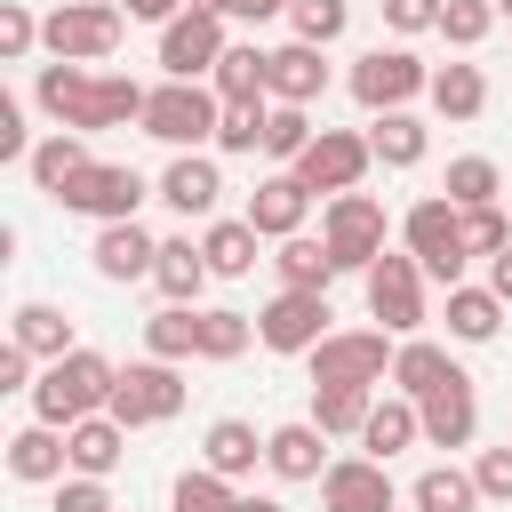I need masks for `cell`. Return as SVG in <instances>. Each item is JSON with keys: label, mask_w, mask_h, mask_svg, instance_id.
I'll list each match as a JSON object with an SVG mask.
<instances>
[{"label": "cell", "mask_w": 512, "mask_h": 512, "mask_svg": "<svg viewBox=\"0 0 512 512\" xmlns=\"http://www.w3.org/2000/svg\"><path fill=\"white\" fill-rule=\"evenodd\" d=\"M112 360L104 352H88V344H72L64 360H48L40 368V384H32V416L40 424H80V416H104L112 408Z\"/></svg>", "instance_id": "2"}, {"label": "cell", "mask_w": 512, "mask_h": 512, "mask_svg": "<svg viewBox=\"0 0 512 512\" xmlns=\"http://www.w3.org/2000/svg\"><path fill=\"white\" fill-rule=\"evenodd\" d=\"M32 48H40V16H32L24 0H0V56H8V64H24Z\"/></svg>", "instance_id": "46"}, {"label": "cell", "mask_w": 512, "mask_h": 512, "mask_svg": "<svg viewBox=\"0 0 512 512\" xmlns=\"http://www.w3.org/2000/svg\"><path fill=\"white\" fill-rule=\"evenodd\" d=\"M8 336H16V344H24L32 360H40V368L72 352V320H64L56 304H16V320H8Z\"/></svg>", "instance_id": "36"}, {"label": "cell", "mask_w": 512, "mask_h": 512, "mask_svg": "<svg viewBox=\"0 0 512 512\" xmlns=\"http://www.w3.org/2000/svg\"><path fill=\"white\" fill-rule=\"evenodd\" d=\"M264 440H272V432H256L248 416H216V424L200 432V464L224 472V480H248V472L264 464Z\"/></svg>", "instance_id": "22"}, {"label": "cell", "mask_w": 512, "mask_h": 512, "mask_svg": "<svg viewBox=\"0 0 512 512\" xmlns=\"http://www.w3.org/2000/svg\"><path fill=\"white\" fill-rule=\"evenodd\" d=\"M320 240L336 248L344 272H368V264L384 256V200H376V192H328V208H320Z\"/></svg>", "instance_id": "11"}, {"label": "cell", "mask_w": 512, "mask_h": 512, "mask_svg": "<svg viewBox=\"0 0 512 512\" xmlns=\"http://www.w3.org/2000/svg\"><path fill=\"white\" fill-rule=\"evenodd\" d=\"M504 312H512V304H504L496 288H472V280L448 288V336H456V344H496Z\"/></svg>", "instance_id": "31"}, {"label": "cell", "mask_w": 512, "mask_h": 512, "mask_svg": "<svg viewBox=\"0 0 512 512\" xmlns=\"http://www.w3.org/2000/svg\"><path fill=\"white\" fill-rule=\"evenodd\" d=\"M424 88H432V64H424L408 40L352 56V96H360V112H408Z\"/></svg>", "instance_id": "6"}, {"label": "cell", "mask_w": 512, "mask_h": 512, "mask_svg": "<svg viewBox=\"0 0 512 512\" xmlns=\"http://www.w3.org/2000/svg\"><path fill=\"white\" fill-rule=\"evenodd\" d=\"M304 208H312V192H304V176H296V168H280V176H264V184L248 192V224H256L264 240L304 232Z\"/></svg>", "instance_id": "21"}, {"label": "cell", "mask_w": 512, "mask_h": 512, "mask_svg": "<svg viewBox=\"0 0 512 512\" xmlns=\"http://www.w3.org/2000/svg\"><path fill=\"white\" fill-rule=\"evenodd\" d=\"M440 192H448L456 208H488V200L504 192V168H496L488 152H464V160H448V176H440Z\"/></svg>", "instance_id": "39"}, {"label": "cell", "mask_w": 512, "mask_h": 512, "mask_svg": "<svg viewBox=\"0 0 512 512\" xmlns=\"http://www.w3.org/2000/svg\"><path fill=\"white\" fill-rule=\"evenodd\" d=\"M272 272H280V288H328L344 264H336V248H328V240L288 232V240H280V256H272Z\"/></svg>", "instance_id": "33"}, {"label": "cell", "mask_w": 512, "mask_h": 512, "mask_svg": "<svg viewBox=\"0 0 512 512\" xmlns=\"http://www.w3.org/2000/svg\"><path fill=\"white\" fill-rule=\"evenodd\" d=\"M232 16H240V24H264V16H288V0H240Z\"/></svg>", "instance_id": "55"}, {"label": "cell", "mask_w": 512, "mask_h": 512, "mask_svg": "<svg viewBox=\"0 0 512 512\" xmlns=\"http://www.w3.org/2000/svg\"><path fill=\"white\" fill-rule=\"evenodd\" d=\"M264 120H272V96H256V104H224V120H216V152H264Z\"/></svg>", "instance_id": "44"}, {"label": "cell", "mask_w": 512, "mask_h": 512, "mask_svg": "<svg viewBox=\"0 0 512 512\" xmlns=\"http://www.w3.org/2000/svg\"><path fill=\"white\" fill-rule=\"evenodd\" d=\"M240 512H288V504H280V496H248Z\"/></svg>", "instance_id": "56"}, {"label": "cell", "mask_w": 512, "mask_h": 512, "mask_svg": "<svg viewBox=\"0 0 512 512\" xmlns=\"http://www.w3.org/2000/svg\"><path fill=\"white\" fill-rule=\"evenodd\" d=\"M376 8H384V32L416 40V32H440V8L448 0H376Z\"/></svg>", "instance_id": "48"}, {"label": "cell", "mask_w": 512, "mask_h": 512, "mask_svg": "<svg viewBox=\"0 0 512 512\" xmlns=\"http://www.w3.org/2000/svg\"><path fill=\"white\" fill-rule=\"evenodd\" d=\"M312 104H272V120H264V152L280 160V168H296L304 152H312Z\"/></svg>", "instance_id": "40"}, {"label": "cell", "mask_w": 512, "mask_h": 512, "mask_svg": "<svg viewBox=\"0 0 512 512\" xmlns=\"http://www.w3.org/2000/svg\"><path fill=\"white\" fill-rule=\"evenodd\" d=\"M488 288L512 304V248H496V256H488Z\"/></svg>", "instance_id": "54"}, {"label": "cell", "mask_w": 512, "mask_h": 512, "mask_svg": "<svg viewBox=\"0 0 512 512\" xmlns=\"http://www.w3.org/2000/svg\"><path fill=\"white\" fill-rule=\"evenodd\" d=\"M408 504H416V512H480L488 496H480V480H472L464 464H424L416 488H408Z\"/></svg>", "instance_id": "32"}, {"label": "cell", "mask_w": 512, "mask_h": 512, "mask_svg": "<svg viewBox=\"0 0 512 512\" xmlns=\"http://www.w3.org/2000/svg\"><path fill=\"white\" fill-rule=\"evenodd\" d=\"M168 504H176V512H240L248 496H240V480H224V472H208V464H200V472H184V480H176V496H168Z\"/></svg>", "instance_id": "42"}, {"label": "cell", "mask_w": 512, "mask_h": 512, "mask_svg": "<svg viewBox=\"0 0 512 512\" xmlns=\"http://www.w3.org/2000/svg\"><path fill=\"white\" fill-rule=\"evenodd\" d=\"M328 464H336V456H328V432H320L312 416H304V424H272V440H264V472H272V480L296 488V480H320Z\"/></svg>", "instance_id": "18"}, {"label": "cell", "mask_w": 512, "mask_h": 512, "mask_svg": "<svg viewBox=\"0 0 512 512\" xmlns=\"http://www.w3.org/2000/svg\"><path fill=\"white\" fill-rule=\"evenodd\" d=\"M464 248H472V256L512 248V224H504V208H496V200H488V208H464Z\"/></svg>", "instance_id": "47"}, {"label": "cell", "mask_w": 512, "mask_h": 512, "mask_svg": "<svg viewBox=\"0 0 512 512\" xmlns=\"http://www.w3.org/2000/svg\"><path fill=\"white\" fill-rule=\"evenodd\" d=\"M496 16H512V0H496Z\"/></svg>", "instance_id": "58"}, {"label": "cell", "mask_w": 512, "mask_h": 512, "mask_svg": "<svg viewBox=\"0 0 512 512\" xmlns=\"http://www.w3.org/2000/svg\"><path fill=\"white\" fill-rule=\"evenodd\" d=\"M192 8H216V16H232V8H240V0H192Z\"/></svg>", "instance_id": "57"}, {"label": "cell", "mask_w": 512, "mask_h": 512, "mask_svg": "<svg viewBox=\"0 0 512 512\" xmlns=\"http://www.w3.org/2000/svg\"><path fill=\"white\" fill-rule=\"evenodd\" d=\"M216 120H224V96L208 80H160L144 96V120L136 128L152 144H168V152H200V144H216Z\"/></svg>", "instance_id": "3"}, {"label": "cell", "mask_w": 512, "mask_h": 512, "mask_svg": "<svg viewBox=\"0 0 512 512\" xmlns=\"http://www.w3.org/2000/svg\"><path fill=\"white\" fill-rule=\"evenodd\" d=\"M152 192H160V184H144L128 160H88V168H80V176L56 192V208H64V216H96V224H120V216H136Z\"/></svg>", "instance_id": "8"}, {"label": "cell", "mask_w": 512, "mask_h": 512, "mask_svg": "<svg viewBox=\"0 0 512 512\" xmlns=\"http://www.w3.org/2000/svg\"><path fill=\"white\" fill-rule=\"evenodd\" d=\"M8 472L24 480V488H48V480H64L72 472V448H64V424H24V432H8Z\"/></svg>", "instance_id": "20"}, {"label": "cell", "mask_w": 512, "mask_h": 512, "mask_svg": "<svg viewBox=\"0 0 512 512\" xmlns=\"http://www.w3.org/2000/svg\"><path fill=\"white\" fill-rule=\"evenodd\" d=\"M416 440H424V408H416L408 392H384V400L368 408V424H360V448L384 456V464H392L400 448H416Z\"/></svg>", "instance_id": "26"}, {"label": "cell", "mask_w": 512, "mask_h": 512, "mask_svg": "<svg viewBox=\"0 0 512 512\" xmlns=\"http://www.w3.org/2000/svg\"><path fill=\"white\" fill-rule=\"evenodd\" d=\"M344 24H352V0H288V32L312 40V48L344 40Z\"/></svg>", "instance_id": "43"}, {"label": "cell", "mask_w": 512, "mask_h": 512, "mask_svg": "<svg viewBox=\"0 0 512 512\" xmlns=\"http://www.w3.org/2000/svg\"><path fill=\"white\" fill-rule=\"evenodd\" d=\"M88 160H96V152H88V136H80V128H48V136L32 144V160H24V176H32V184L56 200V192H64V184H72Z\"/></svg>", "instance_id": "28"}, {"label": "cell", "mask_w": 512, "mask_h": 512, "mask_svg": "<svg viewBox=\"0 0 512 512\" xmlns=\"http://www.w3.org/2000/svg\"><path fill=\"white\" fill-rule=\"evenodd\" d=\"M320 96H328V56L312 40L272 48V104H320Z\"/></svg>", "instance_id": "24"}, {"label": "cell", "mask_w": 512, "mask_h": 512, "mask_svg": "<svg viewBox=\"0 0 512 512\" xmlns=\"http://www.w3.org/2000/svg\"><path fill=\"white\" fill-rule=\"evenodd\" d=\"M64 448H72V472H88V480H104L120 456H128V424L104 408V416H80V424H64Z\"/></svg>", "instance_id": "27"}, {"label": "cell", "mask_w": 512, "mask_h": 512, "mask_svg": "<svg viewBox=\"0 0 512 512\" xmlns=\"http://www.w3.org/2000/svg\"><path fill=\"white\" fill-rule=\"evenodd\" d=\"M424 96H432L440 120H480V112H488V80H480V64H440Z\"/></svg>", "instance_id": "35"}, {"label": "cell", "mask_w": 512, "mask_h": 512, "mask_svg": "<svg viewBox=\"0 0 512 512\" xmlns=\"http://www.w3.org/2000/svg\"><path fill=\"white\" fill-rule=\"evenodd\" d=\"M128 8V24H168V16H184L192 0H120Z\"/></svg>", "instance_id": "53"}, {"label": "cell", "mask_w": 512, "mask_h": 512, "mask_svg": "<svg viewBox=\"0 0 512 512\" xmlns=\"http://www.w3.org/2000/svg\"><path fill=\"white\" fill-rule=\"evenodd\" d=\"M112 416H120L128 432L184 416V360H128V368L112 376Z\"/></svg>", "instance_id": "9"}, {"label": "cell", "mask_w": 512, "mask_h": 512, "mask_svg": "<svg viewBox=\"0 0 512 512\" xmlns=\"http://www.w3.org/2000/svg\"><path fill=\"white\" fill-rule=\"evenodd\" d=\"M392 352H400L392 328H328L304 360H312V384H368L376 392L392 376Z\"/></svg>", "instance_id": "7"}, {"label": "cell", "mask_w": 512, "mask_h": 512, "mask_svg": "<svg viewBox=\"0 0 512 512\" xmlns=\"http://www.w3.org/2000/svg\"><path fill=\"white\" fill-rule=\"evenodd\" d=\"M144 96L152 88H136L128 72H88V64H64V56H48L40 80H32V104L56 128H80V136L120 128V120H144Z\"/></svg>", "instance_id": "1"}, {"label": "cell", "mask_w": 512, "mask_h": 512, "mask_svg": "<svg viewBox=\"0 0 512 512\" xmlns=\"http://www.w3.org/2000/svg\"><path fill=\"white\" fill-rule=\"evenodd\" d=\"M368 408H376L368 384H312V424H320L328 440H360Z\"/></svg>", "instance_id": "34"}, {"label": "cell", "mask_w": 512, "mask_h": 512, "mask_svg": "<svg viewBox=\"0 0 512 512\" xmlns=\"http://www.w3.org/2000/svg\"><path fill=\"white\" fill-rule=\"evenodd\" d=\"M32 368H40V360H32V352L8 336V344H0V392H32V384H40Z\"/></svg>", "instance_id": "52"}, {"label": "cell", "mask_w": 512, "mask_h": 512, "mask_svg": "<svg viewBox=\"0 0 512 512\" xmlns=\"http://www.w3.org/2000/svg\"><path fill=\"white\" fill-rule=\"evenodd\" d=\"M256 344V320L248 312H232V304H208L200 312V360H240Z\"/></svg>", "instance_id": "41"}, {"label": "cell", "mask_w": 512, "mask_h": 512, "mask_svg": "<svg viewBox=\"0 0 512 512\" xmlns=\"http://www.w3.org/2000/svg\"><path fill=\"white\" fill-rule=\"evenodd\" d=\"M144 352L152 360H200V304H160L144 320Z\"/></svg>", "instance_id": "37"}, {"label": "cell", "mask_w": 512, "mask_h": 512, "mask_svg": "<svg viewBox=\"0 0 512 512\" xmlns=\"http://www.w3.org/2000/svg\"><path fill=\"white\" fill-rule=\"evenodd\" d=\"M360 288H368V320H384L392 336H416L424 328V264L408 248H384L360 272Z\"/></svg>", "instance_id": "10"}, {"label": "cell", "mask_w": 512, "mask_h": 512, "mask_svg": "<svg viewBox=\"0 0 512 512\" xmlns=\"http://www.w3.org/2000/svg\"><path fill=\"white\" fill-rule=\"evenodd\" d=\"M32 144H40V136L24 128V104L0 96V160H32Z\"/></svg>", "instance_id": "51"}, {"label": "cell", "mask_w": 512, "mask_h": 512, "mask_svg": "<svg viewBox=\"0 0 512 512\" xmlns=\"http://www.w3.org/2000/svg\"><path fill=\"white\" fill-rule=\"evenodd\" d=\"M88 264H96V280L128 288V280H152V264H160V240H152L136 216H120V224H96V248H88Z\"/></svg>", "instance_id": "16"}, {"label": "cell", "mask_w": 512, "mask_h": 512, "mask_svg": "<svg viewBox=\"0 0 512 512\" xmlns=\"http://www.w3.org/2000/svg\"><path fill=\"white\" fill-rule=\"evenodd\" d=\"M224 48H232L224 40V16L216 8H184V16L160 24V80H208Z\"/></svg>", "instance_id": "13"}, {"label": "cell", "mask_w": 512, "mask_h": 512, "mask_svg": "<svg viewBox=\"0 0 512 512\" xmlns=\"http://www.w3.org/2000/svg\"><path fill=\"white\" fill-rule=\"evenodd\" d=\"M160 200H168L176 216H216V200H224V168H216L208 152H176V160L160 168Z\"/></svg>", "instance_id": "19"}, {"label": "cell", "mask_w": 512, "mask_h": 512, "mask_svg": "<svg viewBox=\"0 0 512 512\" xmlns=\"http://www.w3.org/2000/svg\"><path fill=\"white\" fill-rule=\"evenodd\" d=\"M328 288H280L264 312H256V344L264 352H288V360H304L320 336H328Z\"/></svg>", "instance_id": "12"}, {"label": "cell", "mask_w": 512, "mask_h": 512, "mask_svg": "<svg viewBox=\"0 0 512 512\" xmlns=\"http://www.w3.org/2000/svg\"><path fill=\"white\" fill-rule=\"evenodd\" d=\"M400 240H408V256L424 264V280H440V288H456L464 264H472V248H464V208H456L448 192L416 200V208L400 216Z\"/></svg>", "instance_id": "5"}, {"label": "cell", "mask_w": 512, "mask_h": 512, "mask_svg": "<svg viewBox=\"0 0 512 512\" xmlns=\"http://www.w3.org/2000/svg\"><path fill=\"white\" fill-rule=\"evenodd\" d=\"M408 512H416V504H408Z\"/></svg>", "instance_id": "59"}, {"label": "cell", "mask_w": 512, "mask_h": 512, "mask_svg": "<svg viewBox=\"0 0 512 512\" xmlns=\"http://www.w3.org/2000/svg\"><path fill=\"white\" fill-rule=\"evenodd\" d=\"M120 32H128V8L120 0H56L40 16V48L64 56V64H104L120 48Z\"/></svg>", "instance_id": "4"}, {"label": "cell", "mask_w": 512, "mask_h": 512, "mask_svg": "<svg viewBox=\"0 0 512 512\" xmlns=\"http://www.w3.org/2000/svg\"><path fill=\"white\" fill-rule=\"evenodd\" d=\"M448 376H464V368L448 360V344H432V336H400V352H392V392L424 400V392H440Z\"/></svg>", "instance_id": "29"}, {"label": "cell", "mask_w": 512, "mask_h": 512, "mask_svg": "<svg viewBox=\"0 0 512 512\" xmlns=\"http://www.w3.org/2000/svg\"><path fill=\"white\" fill-rule=\"evenodd\" d=\"M320 512H400V488H392V464L384 456H336L320 472Z\"/></svg>", "instance_id": "14"}, {"label": "cell", "mask_w": 512, "mask_h": 512, "mask_svg": "<svg viewBox=\"0 0 512 512\" xmlns=\"http://www.w3.org/2000/svg\"><path fill=\"white\" fill-rule=\"evenodd\" d=\"M208 88H216L224 104H256V96H272V48H256V40H232V48L216 56Z\"/></svg>", "instance_id": "23"}, {"label": "cell", "mask_w": 512, "mask_h": 512, "mask_svg": "<svg viewBox=\"0 0 512 512\" xmlns=\"http://www.w3.org/2000/svg\"><path fill=\"white\" fill-rule=\"evenodd\" d=\"M472 480H480V496H488V504H512V440H504V448H480Z\"/></svg>", "instance_id": "49"}, {"label": "cell", "mask_w": 512, "mask_h": 512, "mask_svg": "<svg viewBox=\"0 0 512 512\" xmlns=\"http://www.w3.org/2000/svg\"><path fill=\"white\" fill-rule=\"evenodd\" d=\"M416 408H424V448H472V432H480L472 376H448V384H440V392H424Z\"/></svg>", "instance_id": "17"}, {"label": "cell", "mask_w": 512, "mask_h": 512, "mask_svg": "<svg viewBox=\"0 0 512 512\" xmlns=\"http://www.w3.org/2000/svg\"><path fill=\"white\" fill-rule=\"evenodd\" d=\"M216 272H208V248L192 240V232H176V240H160V264H152V288L168 296V304H200V288H208Z\"/></svg>", "instance_id": "25"}, {"label": "cell", "mask_w": 512, "mask_h": 512, "mask_svg": "<svg viewBox=\"0 0 512 512\" xmlns=\"http://www.w3.org/2000/svg\"><path fill=\"white\" fill-rule=\"evenodd\" d=\"M376 168V152H368V136H352V128H320L312 136V152L296 160V176H304V192H360V176Z\"/></svg>", "instance_id": "15"}, {"label": "cell", "mask_w": 512, "mask_h": 512, "mask_svg": "<svg viewBox=\"0 0 512 512\" xmlns=\"http://www.w3.org/2000/svg\"><path fill=\"white\" fill-rule=\"evenodd\" d=\"M256 240H264V232H256L248 216H216V224L200 232V248H208V272H216V280H248V272L264 264V256H256Z\"/></svg>", "instance_id": "30"}, {"label": "cell", "mask_w": 512, "mask_h": 512, "mask_svg": "<svg viewBox=\"0 0 512 512\" xmlns=\"http://www.w3.org/2000/svg\"><path fill=\"white\" fill-rule=\"evenodd\" d=\"M424 144H432V136H424L416 112H376V120H368V152H376L384 168H416Z\"/></svg>", "instance_id": "38"}, {"label": "cell", "mask_w": 512, "mask_h": 512, "mask_svg": "<svg viewBox=\"0 0 512 512\" xmlns=\"http://www.w3.org/2000/svg\"><path fill=\"white\" fill-rule=\"evenodd\" d=\"M488 32H496V0H448L440 8V40L448 48H480Z\"/></svg>", "instance_id": "45"}, {"label": "cell", "mask_w": 512, "mask_h": 512, "mask_svg": "<svg viewBox=\"0 0 512 512\" xmlns=\"http://www.w3.org/2000/svg\"><path fill=\"white\" fill-rule=\"evenodd\" d=\"M56 512H112V488L88 480V472H72V480H56Z\"/></svg>", "instance_id": "50"}]
</instances>
